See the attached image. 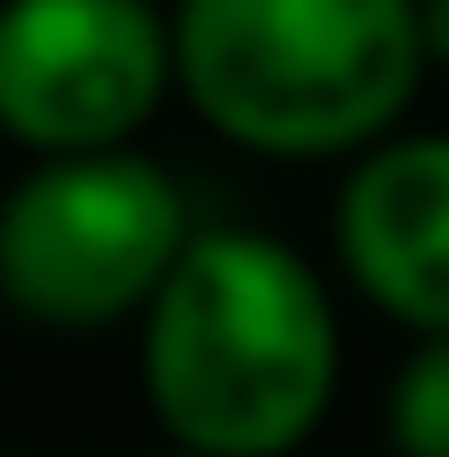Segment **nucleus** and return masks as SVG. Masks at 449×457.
<instances>
[{"label": "nucleus", "mask_w": 449, "mask_h": 457, "mask_svg": "<svg viewBox=\"0 0 449 457\" xmlns=\"http://www.w3.org/2000/svg\"><path fill=\"white\" fill-rule=\"evenodd\" d=\"M339 381V322L305 254L254 228H204L145 305V398L170 441L288 457Z\"/></svg>", "instance_id": "obj_1"}, {"label": "nucleus", "mask_w": 449, "mask_h": 457, "mask_svg": "<svg viewBox=\"0 0 449 457\" xmlns=\"http://www.w3.org/2000/svg\"><path fill=\"white\" fill-rule=\"evenodd\" d=\"M187 195L119 145L43 153L0 204V296L43 330H102L145 313L187 254Z\"/></svg>", "instance_id": "obj_3"}, {"label": "nucleus", "mask_w": 449, "mask_h": 457, "mask_svg": "<svg viewBox=\"0 0 449 457\" xmlns=\"http://www.w3.org/2000/svg\"><path fill=\"white\" fill-rule=\"evenodd\" d=\"M179 85L254 153H356L407 111L424 0H179Z\"/></svg>", "instance_id": "obj_2"}, {"label": "nucleus", "mask_w": 449, "mask_h": 457, "mask_svg": "<svg viewBox=\"0 0 449 457\" xmlns=\"http://www.w3.org/2000/svg\"><path fill=\"white\" fill-rule=\"evenodd\" d=\"M339 254L407 330H449V136H407L348 170Z\"/></svg>", "instance_id": "obj_5"}, {"label": "nucleus", "mask_w": 449, "mask_h": 457, "mask_svg": "<svg viewBox=\"0 0 449 457\" xmlns=\"http://www.w3.org/2000/svg\"><path fill=\"white\" fill-rule=\"evenodd\" d=\"M424 51L449 68V0H424Z\"/></svg>", "instance_id": "obj_7"}, {"label": "nucleus", "mask_w": 449, "mask_h": 457, "mask_svg": "<svg viewBox=\"0 0 449 457\" xmlns=\"http://www.w3.org/2000/svg\"><path fill=\"white\" fill-rule=\"evenodd\" d=\"M170 77L153 0H0V128L34 153L128 145Z\"/></svg>", "instance_id": "obj_4"}, {"label": "nucleus", "mask_w": 449, "mask_h": 457, "mask_svg": "<svg viewBox=\"0 0 449 457\" xmlns=\"http://www.w3.org/2000/svg\"><path fill=\"white\" fill-rule=\"evenodd\" d=\"M390 441H399V457H449V330H424V347L399 364Z\"/></svg>", "instance_id": "obj_6"}, {"label": "nucleus", "mask_w": 449, "mask_h": 457, "mask_svg": "<svg viewBox=\"0 0 449 457\" xmlns=\"http://www.w3.org/2000/svg\"><path fill=\"white\" fill-rule=\"evenodd\" d=\"M170 457H212V449H187V441H179V449H170Z\"/></svg>", "instance_id": "obj_8"}]
</instances>
